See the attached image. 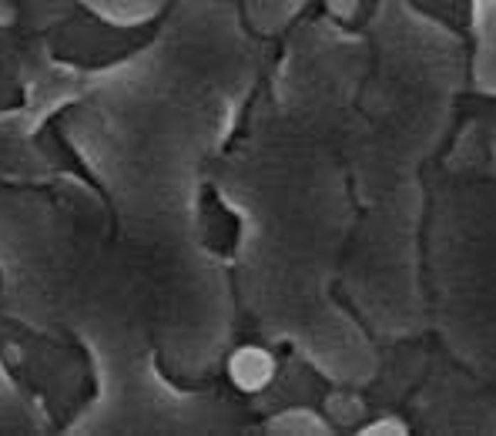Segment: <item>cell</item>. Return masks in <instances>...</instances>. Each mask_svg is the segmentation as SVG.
I'll return each instance as SVG.
<instances>
[{
  "label": "cell",
  "instance_id": "cell-1",
  "mask_svg": "<svg viewBox=\"0 0 496 436\" xmlns=\"http://www.w3.org/2000/svg\"><path fill=\"white\" fill-rule=\"evenodd\" d=\"M232 379H235L242 389H262L275 373V363L272 356L265 353V349H255V346H245V349H238L232 356Z\"/></svg>",
  "mask_w": 496,
  "mask_h": 436
},
{
  "label": "cell",
  "instance_id": "cell-2",
  "mask_svg": "<svg viewBox=\"0 0 496 436\" xmlns=\"http://www.w3.org/2000/svg\"><path fill=\"white\" fill-rule=\"evenodd\" d=\"M17 17H21V7L14 0H0V31H11L17 24Z\"/></svg>",
  "mask_w": 496,
  "mask_h": 436
}]
</instances>
